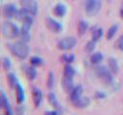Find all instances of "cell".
Listing matches in <instances>:
<instances>
[{
    "mask_svg": "<svg viewBox=\"0 0 123 115\" xmlns=\"http://www.w3.org/2000/svg\"><path fill=\"white\" fill-rule=\"evenodd\" d=\"M46 26L50 31L54 33H60L62 30V24L51 17H46Z\"/></svg>",
    "mask_w": 123,
    "mask_h": 115,
    "instance_id": "obj_8",
    "label": "cell"
},
{
    "mask_svg": "<svg viewBox=\"0 0 123 115\" xmlns=\"http://www.w3.org/2000/svg\"><path fill=\"white\" fill-rule=\"evenodd\" d=\"M77 43V40L75 37L73 36H66V37H63L62 38L58 43H57V47L60 49V50H62V51H67V50H71L75 47Z\"/></svg>",
    "mask_w": 123,
    "mask_h": 115,
    "instance_id": "obj_5",
    "label": "cell"
},
{
    "mask_svg": "<svg viewBox=\"0 0 123 115\" xmlns=\"http://www.w3.org/2000/svg\"><path fill=\"white\" fill-rule=\"evenodd\" d=\"M54 82H55L54 74H53V72H49L48 78H47V87H48L49 89H52L53 86H54Z\"/></svg>",
    "mask_w": 123,
    "mask_h": 115,
    "instance_id": "obj_26",
    "label": "cell"
},
{
    "mask_svg": "<svg viewBox=\"0 0 123 115\" xmlns=\"http://www.w3.org/2000/svg\"><path fill=\"white\" fill-rule=\"evenodd\" d=\"M89 103H90L89 98H87V97H82L79 100V102L75 104V106L78 107V108H85V107H86L89 104Z\"/></svg>",
    "mask_w": 123,
    "mask_h": 115,
    "instance_id": "obj_19",
    "label": "cell"
},
{
    "mask_svg": "<svg viewBox=\"0 0 123 115\" xmlns=\"http://www.w3.org/2000/svg\"><path fill=\"white\" fill-rule=\"evenodd\" d=\"M116 47H117L119 50L123 51V34L120 35L119 38L117 39V41H116Z\"/></svg>",
    "mask_w": 123,
    "mask_h": 115,
    "instance_id": "obj_29",
    "label": "cell"
},
{
    "mask_svg": "<svg viewBox=\"0 0 123 115\" xmlns=\"http://www.w3.org/2000/svg\"><path fill=\"white\" fill-rule=\"evenodd\" d=\"M95 73L97 75V77L104 81L105 83H111L112 81V76H111V72L110 69H108L106 66L104 65H99L95 68Z\"/></svg>",
    "mask_w": 123,
    "mask_h": 115,
    "instance_id": "obj_3",
    "label": "cell"
},
{
    "mask_svg": "<svg viewBox=\"0 0 123 115\" xmlns=\"http://www.w3.org/2000/svg\"><path fill=\"white\" fill-rule=\"evenodd\" d=\"M2 66L5 70H9L12 66V63H11V60L8 58H2Z\"/></svg>",
    "mask_w": 123,
    "mask_h": 115,
    "instance_id": "obj_28",
    "label": "cell"
},
{
    "mask_svg": "<svg viewBox=\"0 0 123 115\" xmlns=\"http://www.w3.org/2000/svg\"><path fill=\"white\" fill-rule=\"evenodd\" d=\"M87 28H88V25L86 21L84 20H81L79 23H78V32H79V34H86V32L87 31Z\"/></svg>",
    "mask_w": 123,
    "mask_h": 115,
    "instance_id": "obj_21",
    "label": "cell"
},
{
    "mask_svg": "<svg viewBox=\"0 0 123 115\" xmlns=\"http://www.w3.org/2000/svg\"><path fill=\"white\" fill-rule=\"evenodd\" d=\"M62 86L64 88V90L66 92H71L74 88L73 86V80L72 78H67V77H63L62 80Z\"/></svg>",
    "mask_w": 123,
    "mask_h": 115,
    "instance_id": "obj_14",
    "label": "cell"
},
{
    "mask_svg": "<svg viewBox=\"0 0 123 115\" xmlns=\"http://www.w3.org/2000/svg\"><path fill=\"white\" fill-rule=\"evenodd\" d=\"M120 16H121V18L123 19V9L120 11Z\"/></svg>",
    "mask_w": 123,
    "mask_h": 115,
    "instance_id": "obj_32",
    "label": "cell"
},
{
    "mask_svg": "<svg viewBox=\"0 0 123 115\" xmlns=\"http://www.w3.org/2000/svg\"><path fill=\"white\" fill-rule=\"evenodd\" d=\"M48 101H49V103H50L60 113L62 112V107H61V105L59 104L58 100H57V97H56V95H55L53 92H51V93L48 94Z\"/></svg>",
    "mask_w": 123,
    "mask_h": 115,
    "instance_id": "obj_15",
    "label": "cell"
},
{
    "mask_svg": "<svg viewBox=\"0 0 123 115\" xmlns=\"http://www.w3.org/2000/svg\"><path fill=\"white\" fill-rule=\"evenodd\" d=\"M117 30H118V26L117 25H111L110 28H109V30H108V32H107V39H111L114 35H115V34H116V32H117Z\"/></svg>",
    "mask_w": 123,
    "mask_h": 115,
    "instance_id": "obj_22",
    "label": "cell"
},
{
    "mask_svg": "<svg viewBox=\"0 0 123 115\" xmlns=\"http://www.w3.org/2000/svg\"><path fill=\"white\" fill-rule=\"evenodd\" d=\"M102 36H103V29L102 28H95L92 32V40H94L96 42Z\"/></svg>",
    "mask_w": 123,
    "mask_h": 115,
    "instance_id": "obj_20",
    "label": "cell"
},
{
    "mask_svg": "<svg viewBox=\"0 0 123 115\" xmlns=\"http://www.w3.org/2000/svg\"><path fill=\"white\" fill-rule=\"evenodd\" d=\"M105 97H106V95L102 92H96V94H95V98H97V99H103Z\"/></svg>",
    "mask_w": 123,
    "mask_h": 115,
    "instance_id": "obj_31",
    "label": "cell"
},
{
    "mask_svg": "<svg viewBox=\"0 0 123 115\" xmlns=\"http://www.w3.org/2000/svg\"><path fill=\"white\" fill-rule=\"evenodd\" d=\"M25 73H26L27 78H28L30 80H35L36 77H37V70H36L35 66H26Z\"/></svg>",
    "mask_w": 123,
    "mask_h": 115,
    "instance_id": "obj_16",
    "label": "cell"
},
{
    "mask_svg": "<svg viewBox=\"0 0 123 115\" xmlns=\"http://www.w3.org/2000/svg\"><path fill=\"white\" fill-rule=\"evenodd\" d=\"M7 80H8V83H9V85H10L11 88H13V87L16 86V84H17L16 78H15V76L12 73H9L7 75Z\"/></svg>",
    "mask_w": 123,
    "mask_h": 115,
    "instance_id": "obj_23",
    "label": "cell"
},
{
    "mask_svg": "<svg viewBox=\"0 0 123 115\" xmlns=\"http://www.w3.org/2000/svg\"><path fill=\"white\" fill-rule=\"evenodd\" d=\"M2 34L7 38H15L20 35V30L12 22L6 21L2 25Z\"/></svg>",
    "mask_w": 123,
    "mask_h": 115,
    "instance_id": "obj_2",
    "label": "cell"
},
{
    "mask_svg": "<svg viewBox=\"0 0 123 115\" xmlns=\"http://www.w3.org/2000/svg\"><path fill=\"white\" fill-rule=\"evenodd\" d=\"M74 75H75L74 68L70 64H66L64 66V69H63V76L67 77V78H73Z\"/></svg>",
    "mask_w": 123,
    "mask_h": 115,
    "instance_id": "obj_18",
    "label": "cell"
},
{
    "mask_svg": "<svg viewBox=\"0 0 123 115\" xmlns=\"http://www.w3.org/2000/svg\"><path fill=\"white\" fill-rule=\"evenodd\" d=\"M9 48H10L12 54L20 59L26 58L29 54V46L27 45V42H25L23 40L9 44Z\"/></svg>",
    "mask_w": 123,
    "mask_h": 115,
    "instance_id": "obj_1",
    "label": "cell"
},
{
    "mask_svg": "<svg viewBox=\"0 0 123 115\" xmlns=\"http://www.w3.org/2000/svg\"><path fill=\"white\" fill-rule=\"evenodd\" d=\"M60 114L61 113L57 109H55V110H49V111H46L44 113V115H60Z\"/></svg>",
    "mask_w": 123,
    "mask_h": 115,
    "instance_id": "obj_30",
    "label": "cell"
},
{
    "mask_svg": "<svg viewBox=\"0 0 123 115\" xmlns=\"http://www.w3.org/2000/svg\"><path fill=\"white\" fill-rule=\"evenodd\" d=\"M18 10L14 4H6L3 8V14L7 18H12L15 17Z\"/></svg>",
    "mask_w": 123,
    "mask_h": 115,
    "instance_id": "obj_7",
    "label": "cell"
},
{
    "mask_svg": "<svg viewBox=\"0 0 123 115\" xmlns=\"http://www.w3.org/2000/svg\"><path fill=\"white\" fill-rule=\"evenodd\" d=\"M53 12L58 17H62L66 12V8L62 4H57L53 10Z\"/></svg>",
    "mask_w": 123,
    "mask_h": 115,
    "instance_id": "obj_13",
    "label": "cell"
},
{
    "mask_svg": "<svg viewBox=\"0 0 123 115\" xmlns=\"http://www.w3.org/2000/svg\"><path fill=\"white\" fill-rule=\"evenodd\" d=\"M85 8L86 14L93 16L99 12L101 9V2L100 0H85Z\"/></svg>",
    "mask_w": 123,
    "mask_h": 115,
    "instance_id": "obj_4",
    "label": "cell"
},
{
    "mask_svg": "<svg viewBox=\"0 0 123 115\" xmlns=\"http://www.w3.org/2000/svg\"><path fill=\"white\" fill-rule=\"evenodd\" d=\"M103 60V55L100 52H96L91 55L90 57V62L92 64H98Z\"/></svg>",
    "mask_w": 123,
    "mask_h": 115,
    "instance_id": "obj_17",
    "label": "cell"
},
{
    "mask_svg": "<svg viewBox=\"0 0 123 115\" xmlns=\"http://www.w3.org/2000/svg\"><path fill=\"white\" fill-rule=\"evenodd\" d=\"M15 94H16V101L18 104H21L24 102V99H25V93H24V89L23 87L17 83L16 86H15Z\"/></svg>",
    "mask_w": 123,
    "mask_h": 115,
    "instance_id": "obj_11",
    "label": "cell"
},
{
    "mask_svg": "<svg viewBox=\"0 0 123 115\" xmlns=\"http://www.w3.org/2000/svg\"><path fill=\"white\" fill-rule=\"evenodd\" d=\"M82 93H83V88L81 85H77L73 88V90L70 92V101L71 103L75 105L79 100L82 98Z\"/></svg>",
    "mask_w": 123,
    "mask_h": 115,
    "instance_id": "obj_9",
    "label": "cell"
},
{
    "mask_svg": "<svg viewBox=\"0 0 123 115\" xmlns=\"http://www.w3.org/2000/svg\"><path fill=\"white\" fill-rule=\"evenodd\" d=\"M30 61H31V64L33 66H41L44 63L43 59L41 58H39V57H32Z\"/></svg>",
    "mask_w": 123,
    "mask_h": 115,
    "instance_id": "obj_24",
    "label": "cell"
},
{
    "mask_svg": "<svg viewBox=\"0 0 123 115\" xmlns=\"http://www.w3.org/2000/svg\"><path fill=\"white\" fill-rule=\"evenodd\" d=\"M32 94H33V100H34V104H35V106L36 107H38L42 102V98H43V95H42V92L39 88L37 87H33L32 89Z\"/></svg>",
    "mask_w": 123,
    "mask_h": 115,
    "instance_id": "obj_10",
    "label": "cell"
},
{
    "mask_svg": "<svg viewBox=\"0 0 123 115\" xmlns=\"http://www.w3.org/2000/svg\"><path fill=\"white\" fill-rule=\"evenodd\" d=\"M108 64H109V69L111 70V73L117 74L119 72V65L117 63V60L114 58H110L108 60Z\"/></svg>",
    "mask_w": 123,
    "mask_h": 115,
    "instance_id": "obj_12",
    "label": "cell"
},
{
    "mask_svg": "<svg viewBox=\"0 0 123 115\" xmlns=\"http://www.w3.org/2000/svg\"><path fill=\"white\" fill-rule=\"evenodd\" d=\"M74 58H75V57H74V55H72V54H69V55L64 54V55H62V60L64 61V62H66L67 64L72 63V62L74 61Z\"/></svg>",
    "mask_w": 123,
    "mask_h": 115,
    "instance_id": "obj_25",
    "label": "cell"
},
{
    "mask_svg": "<svg viewBox=\"0 0 123 115\" xmlns=\"http://www.w3.org/2000/svg\"><path fill=\"white\" fill-rule=\"evenodd\" d=\"M94 49H95V41L94 40H89L86 45V51L88 52V53H92Z\"/></svg>",
    "mask_w": 123,
    "mask_h": 115,
    "instance_id": "obj_27",
    "label": "cell"
},
{
    "mask_svg": "<svg viewBox=\"0 0 123 115\" xmlns=\"http://www.w3.org/2000/svg\"><path fill=\"white\" fill-rule=\"evenodd\" d=\"M20 5L23 10L35 16L37 12V5L35 0H20Z\"/></svg>",
    "mask_w": 123,
    "mask_h": 115,
    "instance_id": "obj_6",
    "label": "cell"
}]
</instances>
